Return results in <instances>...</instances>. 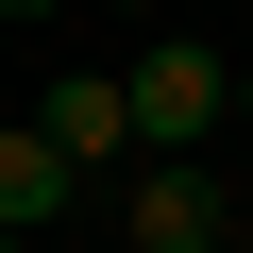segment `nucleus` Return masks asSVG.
I'll return each mask as SVG.
<instances>
[{
	"instance_id": "7ed1b4c3",
	"label": "nucleus",
	"mask_w": 253,
	"mask_h": 253,
	"mask_svg": "<svg viewBox=\"0 0 253 253\" xmlns=\"http://www.w3.org/2000/svg\"><path fill=\"white\" fill-rule=\"evenodd\" d=\"M17 118H51V135L84 152V186H101V203L152 169V135H135V68H51V101H17Z\"/></svg>"
},
{
	"instance_id": "0eeeda50",
	"label": "nucleus",
	"mask_w": 253,
	"mask_h": 253,
	"mask_svg": "<svg viewBox=\"0 0 253 253\" xmlns=\"http://www.w3.org/2000/svg\"><path fill=\"white\" fill-rule=\"evenodd\" d=\"M236 236H253V169H236Z\"/></svg>"
},
{
	"instance_id": "1a4fd4ad",
	"label": "nucleus",
	"mask_w": 253,
	"mask_h": 253,
	"mask_svg": "<svg viewBox=\"0 0 253 253\" xmlns=\"http://www.w3.org/2000/svg\"><path fill=\"white\" fill-rule=\"evenodd\" d=\"M0 253H17V219H0Z\"/></svg>"
},
{
	"instance_id": "20e7f679",
	"label": "nucleus",
	"mask_w": 253,
	"mask_h": 253,
	"mask_svg": "<svg viewBox=\"0 0 253 253\" xmlns=\"http://www.w3.org/2000/svg\"><path fill=\"white\" fill-rule=\"evenodd\" d=\"M68 203H101V186H84V152L51 135V118H0V219H17V236H51Z\"/></svg>"
},
{
	"instance_id": "39448f33",
	"label": "nucleus",
	"mask_w": 253,
	"mask_h": 253,
	"mask_svg": "<svg viewBox=\"0 0 253 253\" xmlns=\"http://www.w3.org/2000/svg\"><path fill=\"white\" fill-rule=\"evenodd\" d=\"M101 17H169V0H101Z\"/></svg>"
},
{
	"instance_id": "f257e3e1",
	"label": "nucleus",
	"mask_w": 253,
	"mask_h": 253,
	"mask_svg": "<svg viewBox=\"0 0 253 253\" xmlns=\"http://www.w3.org/2000/svg\"><path fill=\"white\" fill-rule=\"evenodd\" d=\"M118 253H253L236 236V169L219 152H152L118 186Z\"/></svg>"
},
{
	"instance_id": "423d86ee",
	"label": "nucleus",
	"mask_w": 253,
	"mask_h": 253,
	"mask_svg": "<svg viewBox=\"0 0 253 253\" xmlns=\"http://www.w3.org/2000/svg\"><path fill=\"white\" fill-rule=\"evenodd\" d=\"M236 118H253V51H236Z\"/></svg>"
},
{
	"instance_id": "f03ea898",
	"label": "nucleus",
	"mask_w": 253,
	"mask_h": 253,
	"mask_svg": "<svg viewBox=\"0 0 253 253\" xmlns=\"http://www.w3.org/2000/svg\"><path fill=\"white\" fill-rule=\"evenodd\" d=\"M219 118H236V51L152 34V51H135V135H152V152H219Z\"/></svg>"
},
{
	"instance_id": "6e6552de",
	"label": "nucleus",
	"mask_w": 253,
	"mask_h": 253,
	"mask_svg": "<svg viewBox=\"0 0 253 253\" xmlns=\"http://www.w3.org/2000/svg\"><path fill=\"white\" fill-rule=\"evenodd\" d=\"M0 17H51V0H0Z\"/></svg>"
}]
</instances>
